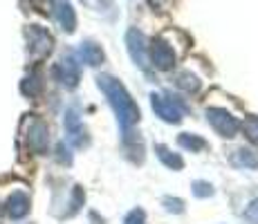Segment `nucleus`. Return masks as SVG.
Listing matches in <instances>:
<instances>
[{"label": "nucleus", "instance_id": "nucleus-1", "mask_svg": "<svg viewBox=\"0 0 258 224\" xmlns=\"http://www.w3.org/2000/svg\"><path fill=\"white\" fill-rule=\"evenodd\" d=\"M97 86L106 94L108 103H110L112 110H115L117 121H119V126H121L123 134L131 132V128L140 121V108H137V103L133 101V97L128 94L126 86H123L119 79L110 77V74L97 77Z\"/></svg>", "mask_w": 258, "mask_h": 224}, {"label": "nucleus", "instance_id": "nucleus-2", "mask_svg": "<svg viewBox=\"0 0 258 224\" xmlns=\"http://www.w3.org/2000/svg\"><path fill=\"white\" fill-rule=\"evenodd\" d=\"M151 108H153V112L166 123H180L186 112V106L180 99L171 97V94H162V92L151 94Z\"/></svg>", "mask_w": 258, "mask_h": 224}, {"label": "nucleus", "instance_id": "nucleus-3", "mask_svg": "<svg viewBox=\"0 0 258 224\" xmlns=\"http://www.w3.org/2000/svg\"><path fill=\"white\" fill-rule=\"evenodd\" d=\"M25 38H27V52L29 56L36 61V58H45L49 56V52L54 49V38L41 25H29L25 29Z\"/></svg>", "mask_w": 258, "mask_h": 224}, {"label": "nucleus", "instance_id": "nucleus-4", "mask_svg": "<svg viewBox=\"0 0 258 224\" xmlns=\"http://www.w3.org/2000/svg\"><path fill=\"white\" fill-rule=\"evenodd\" d=\"M23 132H25V143H27V148L32 153H36V155H43V153L47 151L49 132H47V126L41 121V119L29 117L27 121H25Z\"/></svg>", "mask_w": 258, "mask_h": 224}, {"label": "nucleus", "instance_id": "nucleus-5", "mask_svg": "<svg viewBox=\"0 0 258 224\" xmlns=\"http://www.w3.org/2000/svg\"><path fill=\"white\" fill-rule=\"evenodd\" d=\"M207 121L211 123V128L220 137H236V132L240 130V121L231 112H227L225 108H209L207 110Z\"/></svg>", "mask_w": 258, "mask_h": 224}, {"label": "nucleus", "instance_id": "nucleus-6", "mask_svg": "<svg viewBox=\"0 0 258 224\" xmlns=\"http://www.w3.org/2000/svg\"><path fill=\"white\" fill-rule=\"evenodd\" d=\"M54 79H56L58 83H61L63 88L72 90L79 86V79H81V69H79V63L74 56H63L61 61L54 65Z\"/></svg>", "mask_w": 258, "mask_h": 224}, {"label": "nucleus", "instance_id": "nucleus-7", "mask_svg": "<svg viewBox=\"0 0 258 224\" xmlns=\"http://www.w3.org/2000/svg\"><path fill=\"white\" fill-rule=\"evenodd\" d=\"M148 52H151V63L157 69H162V72L173 69V65H175V61H177L173 47L164 41V38H155V41L151 43V49H148Z\"/></svg>", "mask_w": 258, "mask_h": 224}, {"label": "nucleus", "instance_id": "nucleus-8", "mask_svg": "<svg viewBox=\"0 0 258 224\" xmlns=\"http://www.w3.org/2000/svg\"><path fill=\"white\" fill-rule=\"evenodd\" d=\"M146 36L140 32V29L131 27L126 32V45H128V54H131V58L135 61V65H140L142 69H148V58H146Z\"/></svg>", "mask_w": 258, "mask_h": 224}, {"label": "nucleus", "instance_id": "nucleus-9", "mask_svg": "<svg viewBox=\"0 0 258 224\" xmlns=\"http://www.w3.org/2000/svg\"><path fill=\"white\" fill-rule=\"evenodd\" d=\"M66 130H68V139H70L72 146L77 148H86L90 143V137H88V130L83 128L81 119H79L77 108H70L66 112Z\"/></svg>", "mask_w": 258, "mask_h": 224}, {"label": "nucleus", "instance_id": "nucleus-10", "mask_svg": "<svg viewBox=\"0 0 258 224\" xmlns=\"http://www.w3.org/2000/svg\"><path fill=\"white\" fill-rule=\"evenodd\" d=\"M52 12L63 32L72 34L77 29V14H74V7L70 5V0H52Z\"/></svg>", "mask_w": 258, "mask_h": 224}, {"label": "nucleus", "instance_id": "nucleus-11", "mask_svg": "<svg viewBox=\"0 0 258 224\" xmlns=\"http://www.w3.org/2000/svg\"><path fill=\"white\" fill-rule=\"evenodd\" d=\"M5 213H7L12 220H23L29 213V195L23 191H16L7 197L5 202Z\"/></svg>", "mask_w": 258, "mask_h": 224}, {"label": "nucleus", "instance_id": "nucleus-12", "mask_svg": "<svg viewBox=\"0 0 258 224\" xmlns=\"http://www.w3.org/2000/svg\"><path fill=\"white\" fill-rule=\"evenodd\" d=\"M79 58H81L86 65L90 67H97L103 63V58H106V54H103L101 45H97L94 41H83L79 45Z\"/></svg>", "mask_w": 258, "mask_h": 224}, {"label": "nucleus", "instance_id": "nucleus-13", "mask_svg": "<svg viewBox=\"0 0 258 224\" xmlns=\"http://www.w3.org/2000/svg\"><path fill=\"white\" fill-rule=\"evenodd\" d=\"M21 92L25 97H38V94L43 92V77L41 72H29L27 77L21 81Z\"/></svg>", "mask_w": 258, "mask_h": 224}, {"label": "nucleus", "instance_id": "nucleus-14", "mask_svg": "<svg viewBox=\"0 0 258 224\" xmlns=\"http://www.w3.org/2000/svg\"><path fill=\"white\" fill-rule=\"evenodd\" d=\"M231 164L236 168H258V153L249 148H238L231 155Z\"/></svg>", "mask_w": 258, "mask_h": 224}, {"label": "nucleus", "instance_id": "nucleus-15", "mask_svg": "<svg viewBox=\"0 0 258 224\" xmlns=\"http://www.w3.org/2000/svg\"><path fill=\"white\" fill-rule=\"evenodd\" d=\"M155 153H157V157L162 159V164H164L166 168H171V171H182V168H184V159L177 155V153L168 151V148L162 146V143L155 146Z\"/></svg>", "mask_w": 258, "mask_h": 224}, {"label": "nucleus", "instance_id": "nucleus-16", "mask_svg": "<svg viewBox=\"0 0 258 224\" xmlns=\"http://www.w3.org/2000/svg\"><path fill=\"white\" fill-rule=\"evenodd\" d=\"M177 143H180L184 151H191V153H198V151H205L207 148V141L200 137V134H191V132H182L180 139H177Z\"/></svg>", "mask_w": 258, "mask_h": 224}, {"label": "nucleus", "instance_id": "nucleus-17", "mask_svg": "<svg viewBox=\"0 0 258 224\" xmlns=\"http://www.w3.org/2000/svg\"><path fill=\"white\" fill-rule=\"evenodd\" d=\"M175 86L180 90H184V92H198V90H200V81H198V77H193L191 72H180L175 77Z\"/></svg>", "mask_w": 258, "mask_h": 224}, {"label": "nucleus", "instance_id": "nucleus-18", "mask_svg": "<svg viewBox=\"0 0 258 224\" xmlns=\"http://www.w3.org/2000/svg\"><path fill=\"white\" fill-rule=\"evenodd\" d=\"M242 130L251 139L254 143H258V117H249L245 123H242Z\"/></svg>", "mask_w": 258, "mask_h": 224}, {"label": "nucleus", "instance_id": "nucleus-19", "mask_svg": "<svg viewBox=\"0 0 258 224\" xmlns=\"http://www.w3.org/2000/svg\"><path fill=\"white\" fill-rule=\"evenodd\" d=\"M193 195L196 197H211L213 195V186L209 182L198 179V182H193Z\"/></svg>", "mask_w": 258, "mask_h": 224}, {"label": "nucleus", "instance_id": "nucleus-20", "mask_svg": "<svg viewBox=\"0 0 258 224\" xmlns=\"http://www.w3.org/2000/svg\"><path fill=\"white\" fill-rule=\"evenodd\" d=\"M164 208L168 213H184V202L177 197H164Z\"/></svg>", "mask_w": 258, "mask_h": 224}, {"label": "nucleus", "instance_id": "nucleus-21", "mask_svg": "<svg viewBox=\"0 0 258 224\" xmlns=\"http://www.w3.org/2000/svg\"><path fill=\"white\" fill-rule=\"evenodd\" d=\"M123 224H146L144 211H142V208H135V211H131L126 215V220H123Z\"/></svg>", "mask_w": 258, "mask_h": 224}, {"label": "nucleus", "instance_id": "nucleus-22", "mask_svg": "<svg viewBox=\"0 0 258 224\" xmlns=\"http://www.w3.org/2000/svg\"><path fill=\"white\" fill-rule=\"evenodd\" d=\"M245 220L251 224H258V200H254L245 208Z\"/></svg>", "mask_w": 258, "mask_h": 224}, {"label": "nucleus", "instance_id": "nucleus-23", "mask_svg": "<svg viewBox=\"0 0 258 224\" xmlns=\"http://www.w3.org/2000/svg\"><path fill=\"white\" fill-rule=\"evenodd\" d=\"M56 153H58L56 157H58V162H61V164H70V162H72V155H70V153H68V148L63 146V143H58Z\"/></svg>", "mask_w": 258, "mask_h": 224}]
</instances>
